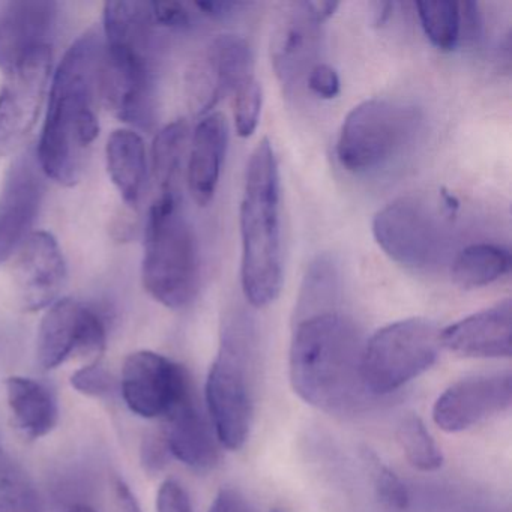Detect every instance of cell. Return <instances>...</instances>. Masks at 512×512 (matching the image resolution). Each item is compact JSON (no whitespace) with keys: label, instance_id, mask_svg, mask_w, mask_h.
<instances>
[{"label":"cell","instance_id":"7","mask_svg":"<svg viewBox=\"0 0 512 512\" xmlns=\"http://www.w3.org/2000/svg\"><path fill=\"white\" fill-rule=\"evenodd\" d=\"M442 350V329L413 317L379 329L362 352V382L371 395H386L433 367Z\"/></svg>","mask_w":512,"mask_h":512},{"label":"cell","instance_id":"42","mask_svg":"<svg viewBox=\"0 0 512 512\" xmlns=\"http://www.w3.org/2000/svg\"><path fill=\"white\" fill-rule=\"evenodd\" d=\"M68 512H97L94 508H91V506L83 505V503H77V505L71 506L70 509H68Z\"/></svg>","mask_w":512,"mask_h":512},{"label":"cell","instance_id":"22","mask_svg":"<svg viewBox=\"0 0 512 512\" xmlns=\"http://www.w3.org/2000/svg\"><path fill=\"white\" fill-rule=\"evenodd\" d=\"M5 391L14 425L23 436L35 440L52 433L58 424L59 406L44 383L31 377H8Z\"/></svg>","mask_w":512,"mask_h":512},{"label":"cell","instance_id":"30","mask_svg":"<svg viewBox=\"0 0 512 512\" xmlns=\"http://www.w3.org/2000/svg\"><path fill=\"white\" fill-rule=\"evenodd\" d=\"M233 118H235L236 133L242 139H248L256 133L262 113V85L254 77L245 80L233 92Z\"/></svg>","mask_w":512,"mask_h":512},{"label":"cell","instance_id":"25","mask_svg":"<svg viewBox=\"0 0 512 512\" xmlns=\"http://www.w3.org/2000/svg\"><path fill=\"white\" fill-rule=\"evenodd\" d=\"M509 271L511 253L493 244H473L464 248L451 266L452 281L464 290L490 286Z\"/></svg>","mask_w":512,"mask_h":512},{"label":"cell","instance_id":"33","mask_svg":"<svg viewBox=\"0 0 512 512\" xmlns=\"http://www.w3.org/2000/svg\"><path fill=\"white\" fill-rule=\"evenodd\" d=\"M155 26L169 29H187L193 23L190 8L181 2H149Z\"/></svg>","mask_w":512,"mask_h":512},{"label":"cell","instance_id":"20","mask_svg":"<svg viewBox=\"0 0 512 512\" xmlns=\"http://www.w3.org/2000/svg\"><path fill=\"white\" fill-rule=\"evenodd\" d=\"M229 143V125L221 113L203 116L191 139L187 184L199 206H208L220 182L221 169Z\"/></svg>","mask_w":512,"mask_h":512},{"label":"cell","instance_id":"15","mask_svg":"<svg viewBox=\"0 0 512 512\" xmlns=\"http://www.w3.org/2000/svg\"><path fill=\"white\" fill-rule=\"evenodd\" d=\"M320 26L307 2L286 5L277 20L271 38V62L286 91L301 85L319 64Z\"/></svg>","mask_w":512,"mask_h":512},{"label":"cell","instance_id":"35","mask_svg":"<svg viewBox=\"0 0 512 512\" xmlns=\"http://www.w3.org/2000/svg\"><path fill=\"white\" fill-rule=\"evenodd\" d=\"M157 512H194L190 496L175 479L161 484L157 494Z\"/></svg>","mask_w":512,"mask_h":512},{"label":"cell","instance_id":"16","mask_svg":"<svg viewBox=\"0 0 512 512\" xmlns=\"http://www.w3.org/2000/svg\"><path fill=\"white\" fill-rule=\"evenodd\" d=\"M14 281L28 311L43 310L58 301L67 280V263L59 242L49 232H34L17 251Z\"/></svg>","mask_w":512,"mask_h":512},{"label":"cell","instance_id":"31","mask_svg":"<svg viewBox=\"0 0 512 512\" xmlns=\"http://www.w3.org/2000/svg\"><path fill=\"white\" fill-rule=\"evenodd\" d=\"M367 464L370 467L371 479L377 496L389 508L403 511L409 505V490L406 484L382 463L374 454H367Z\"/></svg>","mask_w":512,"mask_h":512},{"label":"cell","instance_id":"37","mask_svg":"<svg viewBox=\"0 0 512 512\" xmlns=\"http://www.w3.org/2000/svg\"><path fill=\"white\" fill-rule=\"evenodd\" d=\"M169 455L170 452L163 436L151 437V440L146 442L145 449H143V458H145L146 466L149 469L160 470L166 464Z\"/></svg>","mask_w":512,"mask_h":512},{"label":"cell","instance_id":"5","mask_svg":"<svg viewBox=\"0 0 512 512\" xmlns=\"http://www.w3.org/2000/svg\"><path fill=\"white\" fill-rule=\"evenodd\" d=\"M143 287L164 307L181 310L196 298L200 256L181 196L155 197L149 209L142 262Z\"/></svg>","mask_w":512,"mask_h":512},{"label":"cell","instance_id":"21","mask_svg":"<svg viewBox=\"0 0 512 512\" xmlns=\"http://www.w3.org/2000/svg\"><path fill=\"white\" fill-rule=\"evenodd\" d=\"M88 307L74 299H58L47 308L37 337V362L50 371L79 352Z\"/></svg>","mask_w":512,"mask_h":512},{"label":"cell","instance_id":"29","mask_svg":"<svg viewBox=\"0 0 512 512\" xmlns=\"http://www.w3.org/2000/svg\"><path fill=\"white\" fill-rule=\"evenodd\" d=\"M397 440L407 461L421 472H434L443 464V454L421 418L409 415L397 428Z\"/></svg>","mask_w":512,"mask_h":512},{"label":"cell","instance_id":"12","mask_svg":"<svg viewBox=\"0 0 512 512\" xmlns=\"http://www.w3.org/2000/svg\"><path fill=\"white\" fill-rule=\"evenodd\" d=\"M121 391L131 412L154 419L166 418L194 389L182 365L160 353L139 350L125 359Z\"/></svg>","mask_w":512,"mask_h":512},{"label":"cell","instance_id":"36","mask_svg":"<svg viewBox=\"0 0 512 512\" xmlns=\"http://www.w3.org/2000/svg\"><path fill=\"white\" fill-rule=\"evenodd\" d=\"M209 512H256L247 497L235 488L218 491Z\"/></svg>","mask_w":512,"mask_h":512},{"label":"cell","instance_id":"1","mask_svg":"<svg viewBox=\"0 0 512 512\" xmlns=\"http://www.w3.org/2000/svg\"><path fill=\"white\" fill-rule=\"evenodd\" d=\"M103 38L83 34L67 50L50 83L37 158L43 175L64 187L79 184L86 158L100 134L98 98Z\"/></svg>","mask_w":512,"mask_h":512},{"label":"cell","instance_id":"26","mask_svg":"<svg viewBox=\"0 0 512 512\" xmlns=\"http://www.w3.org/2000/svg\"><path fill=\"white\" fill-rule=\"evenodd\" d=\"M340 296V271L334 257L317 256L305 272L295 308V320L335 310Z\"/></svg>","mask_w":512,"mask_h":512},{"label":"cell","instance_id":"27","mask_svg":"<svg viewBox=\"0 0 512 512\" xmlns=\"http://www.w3.org/2000/svg\"><path fill=\"white\" fill-rule=\"evenodd\" d=\"M43 511V499L31 476L19 463L0 454V512Z\"/></svg>","mask_w":512,"mask_h":512},{"label":"cell","instance_id":"23","mask_svg":"<svg viewBox=\"0 0 512 512\" xmlns=\"http://www.w3.org/2000/svg\"><path fill=\"white\" fill-rule=\"evenodd\" d=\"M106 163L122 200L128 206H136L148 173V155L142 137L133 130L113 131L107 140Z\"/></svg>","mask_w":512,"mask_h":512},{"label":"cell","instance_id":"11","mask_svg":"<svg viewBox=\"0 0 512 512\" xmlns=\"http://www.w3.org/2000/svg\"><path fill=\"white\" fill-rule=\"evenodd\" d=\"M253 76V52L239 35H220L193 61L185 76L188 106L206 116L226 95Z\"/></svg>","mask_w":512,"mask_h":512},{"label":"cell","instance_id":"38","mask_svg":"<svg viewBox=\"0 0 512 512\" xmlns=\"http://www.w3.org/2000/svg\"><path fill=\"white\" fill-rule=\"evenodd\" d=\"M194 7L203 14V16L211 17L214 20L227 19L232 16L233 11L239 7H244L241 2H227V0H209V2H196Z\"/></svg>","mask_w":512,"mask_h":512},{"label":"cell","instance_id":"28","mask_svg":"<svg viewBox=\"0 0 512 512\" xmlns=\"http://www.w3.org/2000/svg\"><path fill=\"white\" fill-rule=\"evenodd\" d=\"M419 20L428 40L443 52H451L460 41V4L451 0L416 2Z\"/></svg>","mask_w":512,"mask_h":512},{"label":"cell","instance_id":"18","mask_svg":"<svg viewBox=\"0 0 512 512\" xmlns=\"http://www.w3.org/2000/svg\"><path fill=\"white\" fill-rule=\"evenodd\" d=\"M442 347L464 358H511V301L497 302L442 329Z\"/></svg>","mask_w":512,"mask_h":512},{"label":"cell","instance_id":"6","mask_svg":"<svg viewBox=\"0 0 512 512\" xmlns=\"http://www.w3.org/2000/svg\"><path fill=\"white\" fill-rule=\"evenodd\" d=\"M251 328L247 317L227 320L220 350L206 380V404L218 443L238 451L250 436L253 394L250 379Z\"/></svg>","mask_w":512,"mask_h":512},{"label":"cell","instance_id":"9","mask_svg":"<svg viewBox=\"0 0 512 512\" xmlns=\"http://www.w3.org/2000/svg\"><path fill=\"white\" fill-rule=\"evenodd\" d=\"M373 235L386 256L413 271L436 268L448 253L445 217L416 197H401L380 209L374 215Z\"/></svg>","mask_w":512,"mask_h":512},{"label":"cell","instance_id":"3","mask_svg":"<svg viewBox=\"0 0 512 512\" xmlns=\"http://www.w3.org/2000/svg\"><path fill=\"white\" fill-rule=\"evenodd\" d=\"M154 20L149 2H107L103 11L100 98L125 124L155 119Z\"/></svg>","mask_w":512,"mask_h":512},{"label":"cell","instance_id":"14","mask_svg":"<svg viewBox=\"0 0 512 512\" xmlns=\"http://www.w3.org/2000/svg\"><path fill=\"white\" fill-rule=\"evenodd\" d=\"M44 199L37 158L23 155L11 166L0 191V265L16 256L32 235Z\"/></svg>","mask_w":512,"mask_h":512},{"label":"cell","instance_id":"4","mask_svg":"<svg viewBox=\"0 0 512 512\" xmlns=\"http://www.w3.org/2000/svg\"><path fill=\"white\" fill-rule=\"evenodd\" d=\"M239 223L242 292L254 308L268 307L283 286L280 170L268 139L260 140L248 161Z\"/></svg>","mask_w":512,"mask_h":512},{"label":"cell","instance_id":"41","mask_svg":"<svg viewBox=\"0 0 512 512\" xmlns=\"http://www.w3.org/2000/svg\"><path fill=\"white\" fill-rule=\"evenodd\" d=\"M394 13V4L391 2H374L371 4V14H373V23L380 28L386 25Z\"/></svg>","mask_w":512,"mask_h":512},{"label":"cell","instance_id":"17","mask_svg":"<svg viewBox=\"0 0 512 512\" xmlns=\"http://www.w3.org/2000/svg\"><path fill=\"white\" fill-rule=\"evenodd\" d=\"M58 22V4L50 0H16L0 14V70H13L20 62L50 46Z\"/></svg>","mask_w":512,"mask_h":512},{"label":"cell","instance_id":"2","mask_svg":"<svg viewBox=\"0 0 512 512\" xmlns=\"http://www.w3.org/2000/svg\"><path fill=\"white\" fill-rule=\"evenodd\" d=\"M361 332L338 311L296 322L290 346V383L299 398L328 413H344L361 404Z\"/></svg>","mask_w":512,"mask_h":512},{"label":"cell","instance_id":"34","mask_svg":"<svg viewBox=\"0 0 512 512\" xmlns=\"http://www.w3.org/2000/svg\"><path fill=\"white\" fill-rule=\"evenodd\" d=\"M305 82H307L310 91L316 94L317 97L323 98V100H332L340 94V77L331 65L320 64L319 62L308 73Z\"/></svg>","mask_w":512,"mask_h":512},{"label":"cell","instance_id":"43","mask_svg":"<svg viewBox=\"0 0 512 512\" xmlns=\"http://www.w3.org/2000/svg\"><path fill=\"white\" fill-rule=\"evenodd\" d=\"M274 512H280V511H274Z\"/></svg>","mask_w":512,"mask_h":512},{"label":"cell","instance_id":"24","mask_svg":"<svg viewBox=\"0 0 512 512\" xmlns=\"http://www.w3.org/2000/svg\"><path fill=\"white\" fill-rule=\"evenodd\" d=\"M190 127L185 119L166 125L152 145V175L157 197L181 196L182 164L187 152Z\"/></svg>","mask_w":512,"mask_h":512},{"label":"cell","instance_id":"10","mask_svg":"<svg viewBox=\"0 0 512 512\" xmlns=\"http://www.w3.org/2000/svg\"><path fill=\"white\" fill-rule=\"evenodd\" d=\"M52 47H44L13 70L0 88V157L13 154L32 133L52 76Z\"/></svg>","mask_w":512,"mask_h":512},{"label":"cell","instance_id":"13","mask_svg":"<svg viewBox=\"0 0 512 512\" xmlns=\"http://www.w3.org/2000/svg\"><path fill=\"white\" fill-rule=\"evenodd\" d=\"M511 404V373L467 377L452 383L437 398L433 421L446 433H460L506 412Z\"/></svg>","mask_w":512,"mask_h":512},{"label":"cell","instance_id":"8","mask_svg":"<svg viewBox=\"0 0 512 512\" xmlns=\"http://www.w3.org/2000/svg\"><path fill=\"white\" fill-rule=\"evenodd\" d=\"M418 113L397 101H364L344 119L337 157L344 169L370 172L391 160L415 133Z\"/></svg>","mask_w":512,"mask_h":512},{"label":"cell","instance_id":"39","mask_svg":"<svg viewBox=\"0 0 512 512\" xmlns=\"http://www.w3.org/2000/svg\"><path fill=\"white\" fill-rule=\"evenodd\" d=\"M116 497H118L119 511L143 512L133 491L130 490V487L122 479L116 481Z\"/></svg>","mask_w":512,"mask_h":512},{"label":"cell","instance_id":"32","mask_svg":"<svg viewBox=\"0 0 512 512\" xmlns=\"http://www.w3.org/2000/svg\"><path fill=\"white\" fill-rule=\"evenodd\" d=\"M71 386L88 397H103L113 391L115 380L100 362H91L71 376Z\"/></svg>","mask_w":512,"mask_h":512},{"label":"cell","instance_id":"40","mask_svg":"<svg viewBox=\"0 0 512 512\" xmlns=\"http://www.w3.org/2000/svg\"><path fill=\"white\" fill-rule=\"evenodd\" d=\"M313 16L319 20L320 23L326 22L334 16L335 11L338 10L340 4L332 2V0H316V2H307Z\"/></svg>","mask_w":512,"mask_h":512},{"label":"cell","instance_id":"19","mask_svg":"<svg viewBox=\"0 0 512 512\" xmlns=\"http://www.w3.org/2000/svg\"><path fill=\"white\" fill-rule=\"evenodd\" d=\"M164 419V442L172 457L196 470H208L217 464V436L212 433V424L203 415L194 391Z\"/></svg>","mask_w":512,"mask_h":512}]
</instances>
